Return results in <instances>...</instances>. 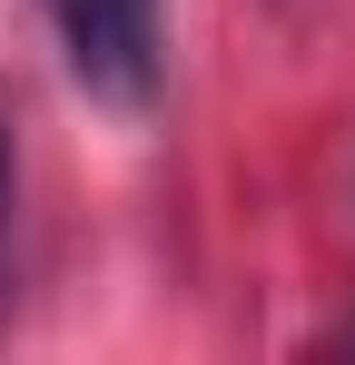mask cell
I'll list each match as a JSON object with an SVG mask.
<instances>
[{
    "mask_svg": "<svg viewBox=\"0 0 355 365\" xmlns=\"http://www.w3.org/2000/svg\"><path fill=\"white\" fill-rule=\"evenodd\" d=\"M50 30H59L69 79H79L99 109L138 119V109L158 99V60H168L158 0H50Z\"/></svg>",
    "mask_w": 355,
    "mask_h": 365,
    "instance_id": "obj_1",
    "label": "cell"
},
{
    "mask_svg": "<svg viewBox=\"0 0 355 365\" xmlns=\"http://www.w3.org/2000/svg\"><path fill=\"white\" fill-rule=\"evenodd\" d=\"M10 197H20V148H10V119H0V237H10Z\"/></svg>",
    "mask_w": 355,
    "mask_h": 365,
    "instance_id": "obj_2",
    "label": "cell"
}]
</instances>
